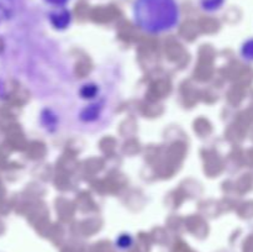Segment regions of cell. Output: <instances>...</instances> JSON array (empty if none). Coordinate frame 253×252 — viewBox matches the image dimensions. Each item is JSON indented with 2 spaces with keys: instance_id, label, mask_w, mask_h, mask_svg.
<instances>
[{
  "instance_id": "1",
  "label": "cell",
  "mask_w": 253,
  "mask_h": 252,
  "mask_svg": "<svg viewBox=\"0 0 253 252\" xmlns=\"http://www.w3.org/2000/svg\"><path fill=\"white\" fill-rule=\"evenodd\" d=\"M244 56L245 58L253 61V39L249 40L244 46Z\"/></svg>"
}]
</instances>
